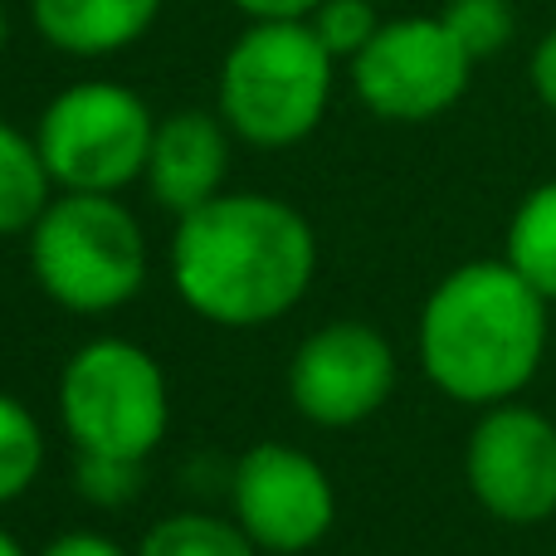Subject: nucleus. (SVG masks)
<instances>
[{
    "mask_svg": "<svg viewBox=\"0 0 556 556\" xmlns=\"http://www.w3.org/2000/svg\"><path fill=\"white\" fill-rule=\"evenodd\" d=\"M172 288L215 327H269L307 298L317 235L298 205L264 191H225L181 215L166 250Z\"/></svg>",
    "mask_w": 556,
    "mask_h": 556,
    "instance_id": "1",
    "label": "nucleus"
},
{
    "mask_svg": "<svg viewBox=\"0 0 556 556\" xmlns=\"http://www.w3.org/2000/svg\"><path fill=\"white\" fill-rule=\"evenodd\" d=\"M547 298L508 260H469L430 288L420 307V366L440 395L473 410L518 401L552 342Z\"/></svg>",
    "mask_w": 556,
    "mask_h": 556,
    "instance_id": "2",
    "label": "nucleus"
},
{
    "mask_svg": "<svg viewBox=\"0 0 556 556\" xmlns=\"http://www.w3.org/2000/svg\"><path fill=\"white\" fill-rule=\"evenodd\" d=\"M337 88V59L307 20L250 25L235 35L215 78V113L235 142L288 152L323 127Z\"/></svg>",
    "mask_w": 556,
    "mask_h": 556,
    "instance_id": "3",
    "label": "nucleus"
},
{
    "mask_svg": "<svg viewBox=\"0 0 556 556\" xmlns=\"http://www.w3.org/2000/svg\"><path fill=\"white\" fill-rule=\"evenodd\" d=\"M25 240L29 274L64 313L103 317L147 288L142 220L117 195L59 191Z\"/></svg>",
    "mask_w": 556,
    "mask_h": 556,
    "instance_id": "4",
    "label": "nucleus"
},
{
    "mask_svg": "<svg viewBox=\"0 0 556 556\" xmlns=\"http://www.w3.org/2000/svg\"><path fill=\"white\" fill-rule=\"evenodd\" d=\"M59 425L78 454L147 464L172 430V386L147 346L93 337L59 371Z\"/></svg>",
    "mask_w": 556,
    "mask_h": 556,
    "instance_id": "5",
    "label": "nucleus"
},
{
    "mask_svg": "<svg viewBox=\"0 0 556 556\" xmlns=\"http://www.w3.org/2000/svg\"><path fill=\"white\" fill-rule=\"evenodd\" d=\"M156 117L147 98L113 78H78L45 103L35 127L39 156L59 191L117 195L147 176Z\"/></svg>",
    "mask_w": 556,
    "mask_h": 556,
    "instance_id": "6",
    "label": "nucleus"
},
{
    "mask_svg": "<svg viewBox=\"0 0 556 556\" xmlns=\"http://www.w3.org/2000/svg\"><path fill=\"white\" fill-rule=\"evenodd\" d=\"M473 64L440 15H401L376 29L346 78L356 103L381 123H434L469 93Z\"/></svg>",
    "mask_w": 556,
    "mask_h": 556,
    "instance_id": "7",
    "label": "nucleus"
},
{
    "mask_svg": "<svg viewBox=\"0 0 556 556\" xmlns=\"http://www.w3.org/2000/svg\"><path fill=\"white\" fill-rule=\"evenodd\" d=\"M464 483L489 518L542 528L556 518V420L522 401L479 410L464 444Z\"/></svg>",
    "mask_w": 556,
    "mask_h": 556,
    "instance_id": "8",
    "label": "nucleus"
},
{
    "mask_svg": "<svg viewBox=\"0 0 556 556\" xmlns=\"http://www.w3.org/2000/svg\"><path fill=\"white\" fill-rule=\"evenodd\" d=\"M230 518L269 556H298L332 532L337 489L313 454L293 444H250L230 469Z\"/></svg>",
    "mask_w": 556,
    "mask_h": 556,
    "instance_id": "9",
    "label": "nucleus"
},
{
    "mask_svg": "<svg viewBox=\"0 0 556 556\" xmlns=\"http://www.w3.org/2000/svg\"><path fill=\"white\" fill-rule=\"evenodd\" d=\"M395 391V352L371 323H323L288 362V401L317 430L371 420Z\"/></svg>",
    "mask_w": 556,
    "mask_h": 556,
    "instance_id": "10",
    "label": "nucleus"
},
{
    "mask_svg": "<svg viewBox=\"0 0 556 556\" xmlns=\"http://www.w3.org/2000/svg\"><path fill=\"white\" fill-rule=\"evenodd\" d=\"M230 142L235 132L225 127V117L205 113V108H181V113L156 117L152 156H147V176H142L152 201L181 220V215L201 211L205 201L225 195Z\"/></svg>",
    "mask_w": 556,
    "mask_h": 556,
    "instance_id": "11",
    "label": "nucleus"
},
{
    "mask_svg": "<svg viewBox=\"0 0 556 556\" xmlns=\"http://www.w3.org/2000/svg\"><path fill=\"white\" fill-rule=\"evenodd\" d=\"M166 0H29L35 35L68 59H113L152 35Z\"/></svg>",
    "mask_w": 556,
    "mask_h": 556,
    "instance_id": "12",
    "label": "nucleus"
},
{
    "mask_svg": "<svg viewBox=\"0 0 556 556\" xmlns=\"http://www.w3.org/2000/svg\"><path fill=\"white\" fill-rule=\"evenodd\" d=\"M54 195L59 186L39 156V142L0 117V240L35 230V220L49 211Z\"/></svg>",
    "mask_w": 556,
    "mask_h": 556,
    "instance_id": "13",
    "label": "nucleus"
},
{
    "mask_svg": "<svg viewBox=\"0 0 556 556\" xmlns=\"http://www.w3.org/2000/svg\"><path fill=\"white\" fill-rule=\"evenodd\" d=\"M503 260L547 303H556V181L532 186L518 201L508 220V240H503Z\"/></svg>",
    "mask_w": 556,
    "mask_h": 556,
    "instance_id": "14",
    "label": "nucleus"
},
{
    "mask_svg": "<svg viewBox=\"0 0 556 556\" xmlns=\"http://www.w3.org/2000/svg\"><path fill=\"white\" fill-rule=\"evenodd\" d=\"M137 556H264L240 522H225L215 513H172L152 522L137 542Z\"/></svg>",
    "mask_w": 556,
    "mask_h": 556,
    "instance_id": "15",
    "label": "nucleus"
},
{
    "mask_svg": "<svg viewBox=\"0 0 556 556\" xmlns=\"http://www.w3.org/2000/svg\"><path fill=\"white\" fill-rule=\"evenodd\" d=\"M45 469V430L25 401L0 391V508L25 498Z\"/></svg>",
    "mask_w": 556,
    "mask_h": 556,
    "instance_id": "16",
    "label": "nucleus"
},
{
    "mask_svg": "<svg viewBox=\"0 0 556 556\" xmlns=\"http://www.w3.org/2000/svg\"><path fill=\"white\" fill-rule=\"evenodd\" d=\"M440 20L454 29V39H459L473 59H493L518 35V10H513V0H450V5L440 10Z\"/></svg>",
    "mask_w": 556,
    "mask_h": 556,
    "instance_id": "17",
    "label": "nucleus"
},
{
    "mask_svg": "<svg viewBox=\"0 0 556 556\" xmlns=\"http://www.w3.org/2000/svg\"><path fill=\"white\" fill-rule=\"evenodd\" d=\"M307 25H313L317 39L332 49L337 64H342V59L352 64V59L371 45V35L386 25V20H381V10H376L371 0H323Z\"/></svg>",
    "mask_w": 556,
    "mask_h": 556,
    "instance_id": "18",
    "label": "nucleus"
},
{
    "mask_svg": "<svg viewBox=\"0 0 556 556\" xmlns=\"http://www.w3.org/2000/svg\"><path fill=\"white\" fill-rule=\"evenodd\" d=\"M142 464L132 459H103V454H78V493L93 508H127L142 489Z\"/></svg>",
    "mask_w": 556,
    "mask_h": 556,
    "instance_id": "19",
    "label": "nucleus"
},
{
    "mask_svg": "<svg viewBox=\"0 0 556 556\" xmlns=\"http://www.w3.org/2000/svg\"><path fill=\"white\" fill-rule=\"evenodd\" d=\"M250 25H298V20H313V10L323 0H230Z\"/></svg>",
    "mask_w": 556,
    "mask_h": 556,
    "instance_id": "20",
    "label": "nucleus"
},
{
    "mask_svg": "<svg viewBox=\"0 0 556 556\" xmlns=\"http://www.w3.org/2000/svg\"><path fill=\"white\" fill-rule=\"evenodd\" d=\"M528 78H532V93H538V103L556 113V29L538 39V49H532L528 59Z\"/></svg>",
    "mask_w": 556,
    "mask_h": 556,
    "instance_id": "21",
    "label": "nucleus"
},
{
    "mask_svg": "<svg viewBox=\"0 0 556 556\" xmlns=\"http://www.w3.org/2000/svg\"><path fill=\"white\" fill-rule=\"evenodd\" d=\"M39 556H137L123 542L103 538V532H59L49 547H39Z\"/></svg>",
    "mask_w": 556,
    "mask_h": 556,
    "instance_id": "22",
    "label": "nucleus"
},
{
    "mask_svg": "<svg viewBox=\"0 0 556 556\" xmlns=\"http://www.w3.org/2000/svg\"><path fill=\"white\" fill-rule=\"evenodd\" d=\"M0 556H25V547H20V542L10 538L5 528H0Z\"/></svg>",
    "mask_w": 556,
    "mask_h": 556,
    "instance_id": "23",
    "label": "nucleus"
},
{
    "mask_svg": "<svg viewBox=\"0 0 556 556\" xmlns=\"http://www.w3.org/2000/svg\"><path fill=\"white\" fill-rule=\"evenodd\" d=\"M5 45H10V15H5V5H0V54H5Z\"/></svg>",
    "mask_w": 556,
    "mask_h": 556,
    "instance_id": "24",
    "label": "nucleus"
}]
</instances>
